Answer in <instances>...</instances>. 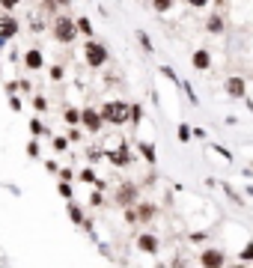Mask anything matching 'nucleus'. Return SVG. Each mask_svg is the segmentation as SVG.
<instances>
[{
  "label": "nucleus",
  "mask_w": 253,
  "mask_h": 268,
  "mask_svg": "<svg viewBox=\"0 0 253 268\" xmlns=\"http://www.w3.org/2000/svg\"><path fill=\"white\" fill-rule=\"evenodd\" d=\"M51 36H54L60 45H72V42L78 39V24H75V18L66 15V12L54 15V18H51Z\"/></svg>",
  "instance_id": "obj_1"
},
{
  "label": "nucleus",
  "mask_w": 253,
  "mask_h": 268,
  "mask_svg": "<svg viewBox=\"0 0 253 268\" xmlns=\"http://www.w3.org/2000/svg\"><path fill=\"white\" fill-rule=\"evenodd\" d=\"M110 60V48L98 39H84V63L90 69H104Z\"/></svg>",
  "instance_id": "obj_2"
},
{
  "label": "nucleus",
  "mask_w": 253,
  "mask_h": 268,
  "mask_svg": "<svg viewBox=\"0 0 253 268\" xmlns=\"http://www.w3.org/2000/svg\"><path fill=\"white\" fill-rule=\"evenodd\" d=\"M128 101L122 99H113V101H104V107L98 110L101 113V119H104V125H125L128 122Z\"/></svg>",
  "instance_id": "obj_3"
},
{
  "label": "nucleus",
  "mask_w": 253,
  "mask_h": 268,
  "mask_svg": "<svg viewBox=\"0 0 253 268\" xmlns=\"http://www.w3.org/2000/svg\"><path fill=\"white\" fill-rule=\"evenodd\" d=\"M155 215H158V206H155V203H137V206L125 209V221L128 224H149Z\"/></svg>",
  "instance_id": "obj_4"
},
{
  "label": "nucleus",
  "mask_w": 253,
  "mask_h": 268,
  "mask_svg": "<svg viewBox=\"0 0 253 268\" xmlns=\"http://www.w3.org/2000/svg\"><path fill=\"white\" fill-rule=\"evenodd\" d=\"M140 200V191H137V185L134 182H125V185H119V191L113 194V203L116 206H122V209H131V206H137Z\"/></svg>",
  "instance_id": "obj_5"
},
{
  "label": "nucleus",
  "mask_w": 253,
  "mask_h": 268,
  "mask_svg": "<svg viewBox=\"0 0 253 268\" xmlns=\"http://www.w3.org/2000/svg\"><path fill=\"white\" fill-rule=\"evenodd\" d=\"M223 90H226L229 99H247V81L241 75H229L223 81Z\"/></svg>",
  "instance_id": "obj_6"
},
{
  "label": "nucleus",
  "mask_w": 253,
  "mask_h": 268,
  "mask_svg": "<svg viewBox=\"0 0 253 268\" xmlns=\"http://www.w3.org/2000/svg\"><path fill=\"white\" fill-rule=\"evenodd\" d=\"M107 161H110L113 167H128V164L134 161V152H131L128 143H119L116 149H107Z\"/></svg>",
  "instance_id": "obj_7"
},
{
  "label": "nucleus",
  "mask_w": 253,
  "mask_h": 268,
  "mask_svg": "<svg viewBox=\"0 0 253 268\" xmlns=\"http://www.w3.org/2000/svg\"><path fill=\"white\" fill-rule=\"evenodd\" d=\"M200 265L203 268H223L226 265V253H223L221 247H206L200 253Z\"/></svg>",
  "instance_id": "obj_8"
},
{
  "label": "nucleus",
  "mask_w": 253,
  "mask_h": 268,
  "mask_svg": "<svg viewBox=\"0 0 253 268\" xmlns=\"http://www.w3.org/2000/svg\"><path fill=\"white\" fill-rule=\"evenodd\" d=\"M81 125H84L90 134H98L101 128H104V119H101V113H98V110L84 107V110H81Z\"/></svg>",
  "instance_id": "obj_9"
},
{
  "label": "nucleus",
  "mask_w": 253,
  "mask_h": 268,
  "mask_svg": "<svg viewBox=\"0 0 253 268\" xmlns=\"http://www.w3.org/2000/svg\"><path fill=\"white\" fill-rule=\"evenodd\" d=\"M21 60H24V69H27V72H42V69H45V54H42V48H27Z\"/></svg>",
  "instance_id": "obj_10"
},
{
  "label": "nucleus",
  "mask_w": 253,
  "mask_h": 268,
  "mask_svg": "<svg viewBox=\"0 0 253 268\" xmlns=\"http://www.w3.org/2000/svg\"><path fill=\"white\" fill-rule=\"evenodd\" d=\"M191 66H194V72H209L212 69V51L209 48H194Z\"/></svg>",
  "instance_id": "obj_11"
},
{
  "label": "nucleus",
  "mask_w": 253,
  "mask_h": 268,
  "mask_svg": "<svg viewBox=\"0 0 253 268\" xmlns=\"http://www.w3.org/2000/svg\"><path fill=\"white\" fill-rule=\"evenodd\" d=\"M0 36H3L6 42L18 36V18H15L12 12H3V15H0Z\"/></svg>",
  "instance_id": "obj_12"
},
{
  "label": "nucleus",
  "mask_w": 253,
  "mask_h": 268,
  "mask_svg": "<svg viewBox=\"0 0 253 268\" xmlns=\"http://www.w3.org/2000/svg\"><path fill=\"white\" fill-rule=\"evenodd\" d=\"M158 247H161V241H158V235H152V233H143L140 238H137V250H143V253H158Z\"/></svg>",
  "instance_id": "obj_13"
},
{
  "label": "nucleus",
  "mask_w": 253,
  "mask_h": 268,
  "mask_svg": "<svg viewBox=\"0 0 253 268\" xmlns=\"http://www.w3.org/2000/svg\"><path fill=\"white\" fill-rule=\"evenodd\" d=\"M206 33H212V36H223L226 33V21H223L221 12H212V15H209V21H206Z\"/></svg>",
  "instance_id": "obj_14"
},
{
  "label": "nucleus",
  "mask_w": 253,
  "mask_h": 268,
  "mask_svg": "<svg viewBox=\"0 0 253 268\" xmlns=\"http://www.w3.org/2000/svg\"><path fill=\"white\" fill-rule=\"evenodd\" d=\"M137 152L146 158V164H152V167L158 164V152H155V146H152V143H146V140H137Z\"/></svg>",
  "instance_id": "obj_15"
},
{
  "label": "nucleus",
  "mask_w": 253,
  "mask_h": 268,
  "mask_svg": "<svg viewBox=\"0 0 253 268\" xmlns=\"http://www.w3.org/2000/svg\"><path fill=\"white\" fill-rule=\"evenodd\" d=\"M75 24H78V36H84V39H93V21H90L87 15L75 18Z\"/></svg>",
  "instance_id": "obj_16"
},
{
  "label": "nucleus",
  "mask_w": 253,
  "mask_h": 268,
  "mask_svg": "<svg viewBox=\"0 0 253 268\" xmlns=\"http://www.w3.org/2000/svg\"><path fill=\"white\" fill-rule=\"evenodd\" d=\"M134 39L140 42V48H143L146 54H152V51H155V45H152V39H149V33H146V30H134Z\"/></svg>",
  "instance_id": "obj_17"
},
{
  "label": "nucleus",
  "mask_w": 253,
  "mask_h": 268,
  "mask_svg": "<svg viewBox=\"0 0 253 268\" xmlns=\"http://www.w3.org/2000/svg\"><path fill=\"white\" fill-rule=\"evenodd\" d=\"M128 122H134V125H140V122H143V104H137V101H134V104L128 107Z\"/></svg>",
  "instance_id": "obj_18"
},
{
  "label": "nucleus",
  "mask_w": 253,
  "mask_h": 268,
  "mask_svg": "<svg viewBox=\"0 0 253 268\" xmlns=\"http://www.w3.org/2000/svg\"><path fill=\"white\" fill-rule=\"evenodd\" d=\"M173 6H176V0H152V9H155L158 15H167Z\"/></svg>",
  "instance_id": "obj_19"
},
{
  "label": "nucleus",
  "mask_w": 253,
  "mask_h": 268,
  "mask_svg": "<svg viewBox=\"0 0 253 268\" xmlns=\"http://www.w3.org/2000/svg\"><path fill=\"white\" fill-rule=\"evenodd\" d=\"M176 137H179V143H188L191 137H194V128H191V125H185V122H182V125L176 128Z\"/></svg>",
  "instance_id": "obj_20"
},
{
  "label": "nucleus",
  "mask_w": 253,
  "mask_h": 268,
  "mask_svg": "<svg viewBox=\"0 0 253 268\" xmlns=\"http://www.w3.org/2000/svg\"><path fill=\"white\" fill-rule=\"evenodd\" d=\"M66 122H69V125H78V122H81V110H78V107H66Z\"/></svg>",
  "instance_id": "obj_21"
},
{
  "label": "nucleus",
  "mask_w": 253,
  "mask_h": 268,
  "mask_svg": "<svg viewBox=\"0 0 253 268\" xmlns=\"http://www.w3.org/2000/svg\"><path fill=\"white\" fill-rule=\"evenodd\" d=\"M158 72H161V75H164V78H167V81H173L176 87H182V78H179V75H176V72H173V69H170V66H161Z\"/></svg>",
  "instance_id": "obj_22"
},
{
  "label": "nucleus",
  "mask_w": 253,
  "mask_h": 268,
  "mask_svg": "<svg viewBox=\"0 0 253 268\" xmlns=\"http://www.w3.org/2000/svg\"><path fill=\"white\" fill-rule=\"evenodd\" d=\"M69 218H72L75 224H84V212H81V206H75V203H69Z\"/></svg>",
  "instance_id": "obj_23"
},
{
  "label": "nucleus",
  "mask_w": 253,
  "mask_h": 268,
  "mask_svg": "<svg viewBox=\"0 0 253 268\" xmlns=\"http://www.w3.org/2000/svg\"><path fill=\"white\" fill-rule=\"evenodd\" d=\"M238 259L247 265V262H253V241H247L244 247H241V253H238Z\"/></svg>",
  "instance_id": "obj_24"
},
{
  "label": "nucleus",
  "mask_w": 253,
  "mask_h": 268,
  "mask_svg": "<svg viewBox=\"0 0 253 268\" xmlns=\"http://www.w3.org/2000/svg\"><path fill=\"white\" fill-rule=\"evenodd\" d=\"M179 90H185V96H188V101L194 104V107L200 104V99H197V93H194V87H191L188 81H182V87H179Z\"/></svg>",
  "instance_id": "obj_25"
},
{
  "label": "nucleus",
  "mask_w": 253,
  "mask_h": 268,
  "mask_svg": "<svg viewBox=\"0 0 253 268\" xmlns=\"http://www.w3.org/2000/svg\"><path fill=\"white\" fill-rule=\"evenodd\" d=\"M42 12H48V15H60L57 0H42Z\"/></svg>",
  "instance_id": "obj_26"
},
{
  "label": "nucleus",
  "mask_w": 253,
  "mask_h": 268,
  "mask_svg": "<svg viewBox=\"0 0 253 268\" xmlns=\"http://www.w3.org/2000/svg\"><path fill=\"white\" fill-rule=\"evenodd\" d=\"M18 6H21V0H0V9L3 12H15Z\"/></svg>",
  "instance_id": "obj_27"
},
{
  "label": "nucleus",
  "mask_w": 253,
  "mask_h": 268,
  "mask_svg": "<svg viewBox=\"0 0 253 268\" xmlns=\"http://www.w3.org/2000/svg\"><path fill=\"white\" fill-rule=\"evenodd\" d=\"M33 107H36L39 113H42V110H48V99H45V96H33Z\"/></svg>",
  "instance_id": "obj_28"
},
{
  "label": "nucleus",
  "mask_w": 253,
  "mask_h": 268,
  "mask_svg": "<svg viewBox=\"0 0 253 268\" xmlns=\"http://www.w3.org/2000/svg\"><path fill=\"white\" fill-rule=\"evenodd\" d=\"M30 131H33V137H39V134H45V125L39 119H30Z\"/></svg>",
  "instance_id": "obj_29"
},
{
  "label": "nucleus",
  "mask_w": 253,
  "mask_h": 268,
  "mask_svg": "<svg viewBox=\"0 0 253 268\" xmlns=\"http://www.w3.org/2000/svg\"><path fill=\"white\" fill-rule=\"evenodd\" d=\"M27 155H30V158H39V140H30V143H27Z\"/></svg>",
  "instance_id": "obj_30"
},
{
  "label": "nucleus",
  "mask_w": 253,
  "mask_h": 268,
  "mask_svg": "<svg viewBox=\"0 0 253 268\" xmlns=\"http://www.w3.org/2000/svg\"><path fill=\"white\" fill-rule=\"evenodd\" d=\"M51 81H63V66H51Z\"/></svg>",
  "instance_id": "obj_31"
},
{
  "label": "nucleus",
  "mask_w": 253,
  "mask_h": 268,
  "mask_svg": "<svg viewBox=\"0 0 253 268\" xmlns=\"http://www.w3.org/2000/svg\"><path fill=\"white\" fill-rule=\"evenodd\" d=\"M60 197L72 200V185H69V182H60Z\"/></svg>",
  "instance_id": "obj_32"
},
{
  "label": "nucleus",
  "mask_w": 253,
  "mask_h": 268,
  "mask_svg": "<svg viewBox=\"0 0 253 268\" xmlns=\"http://www.w3.org/2000/svg\"><path fill=\"white\" fill-rule=\"evenodd\" d=\"M81 179H84V182H95V170H93V167L81 170Z\"/></svg>",
  "instance_id": "obj_33"
},
{
  "label": "nucleus",
  "mask_w": 253,
  "mask_h": 268,
  "mask_svg": "<svg viewBox=\"0 0 253 268\" xmlns=\"http://www.w3.org/2000/svg\"><path fill=\"white\" fill-rule=\"evenodd\" d=\"M66 146H69V140H66V137H54V149H57V152H63Z\"/></svg>",
  "instance_id": "obj_34"
},
{
  "label": "nucleus",
  "mask_w": 253,
  "mask_h": 268,
  "mask_svg": "<svg viewBox=\"0 0 253 268\" xmlns=\"http://www.w3.org/2000/svg\"><path fill=\"white\" fill-rule=\"evenodd\" d=\"M212 149H215V152H218L221 158H226V161H232V152H229V149H223V146H212Z\"/></svg>",
  "instance_id": "obj_35"
},
{
  "label": "nucleus",
  "mask_w": 253,
  "mask_h": 268,
  "mask_svg": "<svg viewBox=\"0 0 253 268\" xmlns=\"http://www.w3.org/2000/svg\"><path fill=\"white\" fill-rule=\"evenodd\" d=\"M226 197H229V200L235 203V206H244V200H241V197H238V194H235L232 188H226Z\"/></svg>",
  "instance_id": "obj_36"
},
{
  "label": "nucleus",
  "mask_w": 253,
  "mask_h": 268,
  "mask_svg": "<svg viewBox=\"0 0 253 268\" xmlns=\"http://www.w3.org/2000/svg\"><path fill=\"white\" fill-rule=\"evenodd\" d=\"M9 107L18 113V110H21V99H18V96H9Z\"/></svg>",
  "instance_id": "obj_37"
},
{
  "label": "nucleus",
  "mask_w": 253,
  "mask_h": 268,
  "mask_svg": "<svg viewBox=\"0 0 253 268\" xmlns=\"http://www.w3.org/2000/svg\"><path fill=\"white\" fill-rule=\"evenodd\" d=\"M191 6H194V9H206V6H209V3H212V0H188Z\"/></svg>",
  "instance_id": "obj_38"
},
{
  "label": "nucleus",
  "mask_w": 253,
  "mask_h": 268,
  "mask_svg": "<svg viewBox=\"0 0 253 268\" xmlns=\"http://www.w3.org/2000/svg\"><path fill=\"white\" fill-rule=\"evenodd\" d=\"M191 241H194V244H203V241H206V233H194L191 235Z\"/></svg>",
  "instance_id": "obj_39"
},
{
  "label": "nucleus",
  "mask_w": 253,
  "mask_h": 268,
  "mask_svg": "<svg viewBox=\"0 0 253 268\" xmlns=\"http://www.w3.org/2000/svg\"><path fill=\"white\" fill-rule=\"evenodd\" d=\"M90 203H93V206H101V203H104V197H101V194H98V191H95L93 197H90Z\"/></svg>",
  "instance_id": "obj_40"
},
{
  "label": "nucleus",
  "mask_w": 253,
  "mask_h": 268,
  "mask_svg": "<svg viewBox=\"0 0 253 268\" xmlns=\"http://www.w3.org/2000/svg\"><path fill=\"white\" fill-rule=\"evenodd\" d=\"M72 176H75V173H72V170H63V173H60V182H69V179H72Z\"/></svg>",
  "instance_id": "obj_41"
},
{
  "label": "nucleus",
  "mask_w": 253,
  "mask_h": 268,
  "mask_svg": "<svg viewBox=\"0 0 253 268\" xmlns=\"http://www.w3.org/2000/svg\"><path fill=\"white\" fill-rule=\"evenodd\" d=\"M72 3H75V0H57V6H60V9H69Z\"/></svg>",
  "instance_id": "obj_42"
},
{
  "label": "nucleus",
  "mask_w": 253,
  "mask_h": 268,
  "mask_svg": "<svg viewBox=\"0 0 253 268\" xmlns=\"http://www.w3.org/2000/svg\"><path fill=\"white\" fill-rule=\"evenodd\" d=\"M223 268H247L244 262H238V265H223Z\"/></svg>",
  "instance_id": "obj_43"
},
{
  "label": "nucleus",
  "mask_w": 253,
  "mask_h": 268,
  "mask_svg": "<svg viewBox=\"0 0 253 268\" xmlns=\"http://www.w3.org/2000/svg\"><path fill=\"white\" fill-rule=\"evenodd\" d=\"M250 110H253V104H250Z\"/></svg>",
  "instance_id": "obj_44"
}]
</instances>
